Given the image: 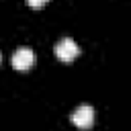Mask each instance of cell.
<instances>
[{
    "mask_svg": "<svg viewBox=\"0 0 131 131\" xmlns=\"http://www.w3.org/2000/svg\"><path fill=\"white\" fill-rule=\"evenodd\" d=\"M49 0H27V4L31 6V8H41V6H45Z\"/></svg>",
    "mask_w": 131,
    "mask_h": 131,
    "instance_id": "4",
    "label": "cell"
},
{
    "mask_svg": "<svg viewBox=\"0 0 131 131\" xmlns=\"http://www.w3.org/2000/svg\"><path fill=\"white\" fill-rule=\"evenodd\" d=\"M53 53H55L57 59H61V61L68 63V61H72V59H76V57L80 55V47H78V43H76L72 37H63V39H59V41L55 43Z\"/></svg>",
    "mask_w": 131,
    "mask_h": 131,
    "instance_id": "1",
    "label": "cell"
},
{
    "mask_svg": "<svg viewBox=\"0 0 131 131\" xmlns=\"http://www.w3.org/2000/svg\"><path fill=\"white\" fill-rule=\"evenodd\" d=\"M0 61H2V55H0Z\"/></svg>",
    "mask_w": 131,
    "mask_h": 131,
    "instance_id": "5",
    "label": "cell"
},
{
    "mask_svg": "<svg viewBox=\"0 0 131 131\" xmlns=\"http://www.w3.org/2000/svg\"><path fill=\"white\" fill-rule=\"evenodd\" d=\"M70 121H72L76 127H80V129H88V127H92V123H94V108H92L90 104H80V106L70 115Z\"/></svg>",
    "mask_w": 131,
    "mask_h": 131,
    "instance_id": "3",
    "label": "cell"
},
{
    "mask_svg": "<svg viewBox=\"0 0 131 131\" xmlns=\"http://www.w3.org/2000/svg\"><path fill=\"white\" fill-rule=\"evenodd\" d=\"M35 61H37V55H35V51L29 49V47H18V49L12 53V68L18 70V72L31 70V68L35 66Z\"/></svg>",
    "mask_w": 131,
    "mask_h": 131,
    "instance_id": "2",
    "label": "cell"
}]
</instances>
